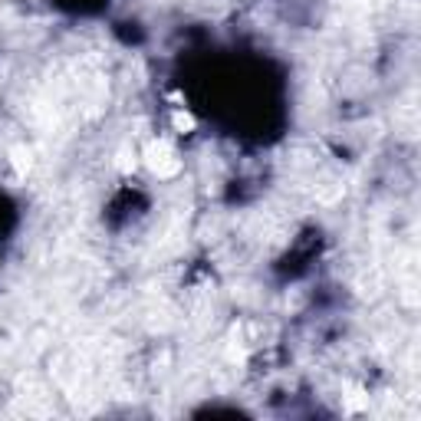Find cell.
<instances>
[{"label":"cell","mask_w":421,"mask_h":421,"mask_svg":"<svg viewBox=\"0 0 421 421\" xmlns=\"http://www.w3.org/2000/svg\"><path fill=\"white\" fill-rule=\"evenodd\" d=\"M145 165L158 175V178H172V175H178V168H181L178 155H175L172 145H165V142H148L145 145Z\"/></svg>","instance_id":"6da1fadb"},{"label":"cell","mask_w":421,"mask_h":421,"mask_svg":"<svg viewBox=\"0 0 421 421\" xmlns=\"http://www.w3.org/2000/svg\"><path fill=\"white\" fill-rule=\"evenodd\" d=\"M10 158H14L17 175H26L30 168H33V152H30L26 145H14V148H10Z\"/></svg>","instance_id":"7a4b0ae2"},{"label":"cell","mask_w":421,"mask_h":421,"mask_svg":"<svg viewBox=\"0 0 421 421\" xmlns=\"http://www.w3.org/2000/svg\"><path fill=\"white\" fill-rule=\"evenodd\" d=\"M175 129H178V132H191V129H194V119H191L188 112H175Z\"/></svg>","instance_id":"3957f363"},{"label":"cell","mask_w":421,"mask_h":421,"mask_svg":"<svg viewBox=\"0 0 421 421\" xmlns=\"http://www.w3.org/2000/svg\"><path fill=\"white\" fill-rule=\"evenodd\" d=\"M122 168V172H132L135 168V152H129V148H122L119 152V162H115Z\"/></svg>","instance_id":"277c9868"}]
</instances>
